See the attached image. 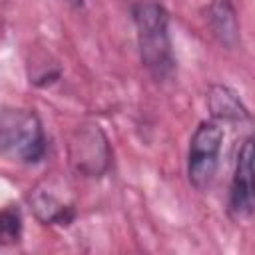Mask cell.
Here are the masks:
<instances>
[{
	"instance_id": "277c9868",
	"label": "cell",
	"mask_w": 255,
	"mask_h": 255,
	"mask_svg": "<svg viewBox=\"0 0 255 255\" xmlns=\"http://www.w3.org/2000/svg\"><path fill=\"white\" fill-rule=\"evenodd\" d=\"M223 143V129L215 122H203L195 129L191 143H189V157H187V175L195 189H205L215 171L217 159Z\"/></svg>"
},
{
	"instance_id": "8fae6325",
	"label": "cell",
	"mask_w": 255,
	"mask_h": 255,
	"mask_svg": "<svg viewBox=\"0 0 255 255\" xmlns=\"http://www.w3.org/2000/svg\"><path fill=\"white\" fill-rule=\"evenodd\" d=\"M131 2V6L133 4H141V2H157V0H129Z\"/></svg>"
},
{
	"instance_id": "9c48e42d",
	"label": "cell",
	"mask_w": 255,
	"mask_h": 255,
	"mask_svg": "<svg viewBox=\"0 0 255 255\" xmlns=\"http://www.w3.org/2000/svg\"><path fill=\"white\" fill-rule=\"evenodd\" d=\"M22 235V217L16 207L0 211V245H14Z\"/></svg>"
},
{
	"instance_id": "7a4b0ae2",
	"label": "cell",
	"mask_w": 255,
	"mask_h": 255,
	"mask_svg": "<svg viewBox=\"0 0 255 255\" xmlns=\"http://www.w3.org/2000/svg\"><path fill=\"white\" fill-rule=\"evenodd\" d=\"M46 149L38 116L24 108H0V153L22 163H36Z\"/></svg>"
},
{
	"instance_id": "3957f363",
	"label": "cell",
	"mask_w": 255,
	"mask_h": 255,
	"mask_svg": "<svg viewBox=\"0 0 255 255\" xmlns=\"http://www.w3.org/2000/svg\"><path fill=\"white\" fill-rule=\"evenodd\" d=\"M72 167L84 177H100L110 167L112 151L106 133L96 124L78 126L68 145Z\"/></svg>"
},
{
	"instance_id": "52a82bcc",
	"label": "cell",
	"mask_w": 255,
	"mask_h": 255,
	"mask_svg": "<svg viewBox=\"0 0 255 255\" xmlns=\"http://www.w3.org/2000/svg\"><path fill=\"white\" fill-rule=\"evenodd\" d=\"M207 22L221 44H225L227 48H235L239 44L237 14L229 0H211L207 8Z\"/></svg>"
},
{
	"instance_id": "5b68a950",
	"label": "cell",
	"mask_w": 255,
	"mask_h": 255,
	"mask_svg": "<svg viewBox=\"0 0 255 255\" xmlns=\"http://www.w3.org/2000/svg\"><path fill=\"white\" fill-rule=\"evenodd\" d=\"M229 213L237 221L253 215V139L247 137L239 149L229 193Z\"/></svg>"
},
{
	"instance_id": "8992f818",
	"label": "cell",
	"mask_w": 255,
	"mask_h": 255,
	"mask_svg": "<svg viewBox=\"0 0 255 255\" xmlns=\"http://www.w3.org/2000/svg\"><path fill=\"white\" fill-rule=\"evenodd\" d=\"M30 207L34 215L44 223V225H68L74 217V209L68 201L60 199L54 191L36 187L30 197Z\"/></svg>"
},
{
	"instance_id": "ba28073f",
	"label": "cell",
	"mask_w": 255,
	"mask_h": 255,
	"mask_svg": "<svg viewBox=\"0 0 255 255\" xmlns=\"http://www.w3.org/2000/svg\"><path fill=\"white\" fill-rule=\"evenodd\" d=\"M207 108L213 118L227 122H243L249 120L247 108L241 104L239 96L227 86H211L207 94Z\"/></svg>"
},
{
	"instance_id": "30bf717a",
	"label": "cell",
	"mask_w": 255,
	"mask_h": 255,
	"mask_svg": "<svg viewBox=\"0 0 255 255\" xmlns=\"http://www.w3.org/2000/svg\"><path fill=\"white\" fill-rule=\"evenodd\" d=\"M64 2H68V4H72V6H80L84 0H64Z\"/></svg>"
},
{
	"instance_id": "6da1fadb",
	"label": "cell",
	"mask_w": 255,
	"mask_h": 255,
	"mask_svg": "<svg viewBox=\"0 0 255 255\" xmlns=\"http://www.w3.org/2000/svg\"><path fill=\"white\" fill-rule=\"evenodd\" d=\"M133 22L141 64L155 80H165L173 72V52L169 40V18L159 2L133 4Z\"/></svg>"
}]
</instances>
